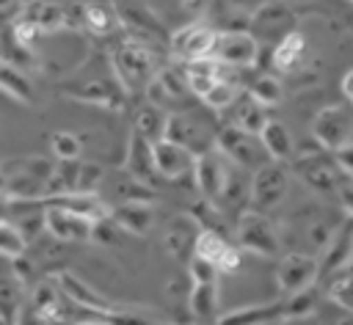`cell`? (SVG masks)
<instances>
[{
    "instance_id": "cell-1",
    "label": "cell",
    "mask_w": 353,
    "mask_h": 325,
    "mask_svg": "<svg viewBox=\"0 0 353 325\" xmlns=\"http://www.w3.org/2000/svg\"><path fill=\"white\" fill-rule=\"evenodd\" d=\"M113 74H116V83L121 85L124 94H138L146 88V83L154 77V63H152V52L130 39V41H121L116 50H113Z\"/></svg>"
},
{
    "instance_id": "cell-2",
    "label": "cell",
    "mask_w": 353,
    "mask_h": 325,
    "mask_svg": "<svg viewBox=\"0 0 353 325\" xmlns=\"http://www.w3.org/2000/svg\"><path fill=\"white\" fill-rule=\"evenodd\" d=\"M215 149L226 162H232V165H237L243 171H251V174H254V168H262L265 162H270L265 149H262V143H259V138L237 129L234 124H226V127L218 129Z\"/></svg>"
},
{
    "instance_id": "cell-3",
    "label": "cell",
    "mask_w": 353,
    "mask_h": 325,
    "mask_svg": "<svg viewBox=\"0 0 353 325\" xmlns=\"http://www.w3.org/2000/svg\"><path fill=\"white\" fill-rule=\"evenodd\" d=\"M234 240L243 251H248L254 256H262V259H273L279 253V245H281L276 226L262 212H254V209H245V212L237 215Z\"/></svg>"
},
{
    "instance_id": "cell-4",
    "label": "cell",
    "mask_w": 353,
    "mask_h": 325,
    "mask_svg": "<svg viewBox=\"0 0 353 325\" xmlns=\"http://www.w3.org/2000/svg\"><path fill=\"white\" fill-rule=\"evenodd\" d=\"M290 190V174L281 162H265L262 168H256L251 174V185H248V207L254 212H268L273 207H279L284 201Z\"/></svg>"
},
{
    "instance_id": "cell-5",
    "label": "cell",
    "mask_w": 353,
    "mask_h": 325,
    "mask_svg": "<svg viewBox=\"0 0 353 325\" xmlns=\"http://www.w3.org/2000/svg\"><path fill=\"white\" fill-rule=\"evenodd\" d=\"M292 30H295V17L290 11V3H284V0H268L262 8H256L251 14V22H248V33L256 44L276 47Z\"/></svg>"
},
{
    "instance_id": "cell-6",
    "label": "cell",
    "mask_w": 353,
    "mask_h": 325,
    "mask_svg": "<svg viewBox=\"0 0 353 325\" xmlns=\"http://www.w3.org/2000/svg\"><path fill=\"white\" fill-rule=\"evenodd\" d=\"M215 41H218V30H212L204 22H190L174 30V36L168 39V52L174 61H182V63L207 61L215 55Z\"/></svg>"
},
{
    "instance_id": "cell-7",
    "label": "cell",
    "mask_w": 353,
    "mask_h": 325,
    "mask_svg": "<svg viewBox=\"0 0 353 325\" xmlns=\"http://www.w3.org/2000/svg\"><path fill=\"white\" fill-rule=\"evenodd\" d=\"M317 281V256L312 253H287L276 264V286L284 297L312 289Z\"/></svg>"
},
{
    "instance_id": "cell-8",
    "label": "cell",
    "mask_w": 353,
    "mask_h": 325,
    "mask_svg": "<svg viewBox=\"0 0 353 325\" xmlns=\"http://www.w3.org/2000/svg\"><path fill=\"white\" fill-rule=\"evenodd\" d=\"M312 135H314V140L320 143V149H325V151H339V149L347 146L350 138H353V121H350V116H347L345 107H339V105H325V107L314 116V121H312Z\"/></svg>"
},
{
    "instance_id": "cell-9",
    "label": "cell",
    "mask_w": 353,
    "mask_h": 325,
    "mask_svg": "<svg viewBox=\"0 0 353 325\" xmlns=\"http://www.w3.org/2000/svg\"><path fill=\"white\" fill-rule=\"evenodd\" d=\"M295 171L301 174V179L317 190V193H336L339 190V168L336 162H331L320 149H309V151H301L298 154V162H295Z\"/></svg>"
},
{
    "instance_id": "cell-10",
    "label": "cell",
    "mask_w": 353,
    "mask_h": 325,
    "mask_svg": "<svg viewBox=\"0 0 353 325\" xmlns=\"http://www.w3.org/2000/svg\"><path fill=\"white\" fill-rule=\"evenodd\" d=\"M259 55V44L251 39L248 30H223L215 41V61L229 69H245L254 66Z\"/></svg>"
},
{
    "instance_id": "cell-11",
    "label": "cell",
    "mask_w": 353,
    "mask_h": 325,
    "mask_svg": "<svg viewBox=\"0 0 353 325\" xmlns=\"http://www.w3.org/2000/svg\"><path fill=\"white\" fill-rule=\"evenodd\" d=\"M163 138L171 140V143L185 146L193 157L196 154H204V151H210L215 146V138H210V132L204 129V124L196 121V118H190V116H185V113H168L165 116V132H163Z\"/></svg>"
},
{
    "instance_id": "cell-12",
    "label": "cell",
    "mask_w": 353,
    "mask_h": 325,
    "mask_svg": "<svg viewBox=\"0 0 353 325\" xmlns=\"http://www.w3.org/2000/svg\"><path fill=\"white\" fill-rule=\"evenodd\" d=\"M226 174H229V162L218 154L215 146L210 151H204V154H196V160H193L196 187L201 190V198L212 201L215 207L221 201V193H223V185H226Z\"/></svg>"
},
{
    "instance_id": "cell-13",
    "label": "cell",
    "mask_w": 353,
    "mask_h": 325,
    "mask_svg": "<svg viewBox=\"0 0 353 325\" xmlns=\"http://www.w3.org/2000/svg\"><path fill=\"white\" fill-rule=\"evenodd\" d=\"M44 207V231L58 240V242H88L91 240V229L94 223L69 212V209H61V207H50V204H41Z\"/></svg>"
},
{
    "instance_id": "cell-14",
    "label": "cell",
    "mask_w": 353,
    "mask_h": 325,
    "mask_svg": "<svg viewBox=\"0 0 353 325\" xmlns=\"http://www.w3.org/2000/svg\"><path fill=\"white\" fill-rule=\"evenodd\" d=\"M353 259V220H345L317 259V278H336Z\"/></svg>"
},
{
    "instance_id": "cell-15",
    "label": "cell",
    "mask_w": 353,
    "mask_h": 325,
    "mask_svg": "<svg viewBox=\"0 0 353 325\" xmlns=\"http://www.w3.org/2000/svg\"><path fill=\"white\" fill-rule=\"evenodd\" d=\"M152 157H154V168L160 179H182L185 174H193V154L171 140H157L152 143Z\"/></svg>"
},
{
    "instance_id": "cell-16",
    "label": "cell",
    "mask_w": 353,
    "mask_h": 325,
    "mask_svg": "<svg viewBox=\"0 0 353 325\" xmlns=\"http://www.w3.org/2000/svg\"><path fill=\"white\" fill-rule=\"evenodd\" d=\"M124 174L146 187H152L160 176H157V168H154V157H152V143H146L141 135L130 132V140H127V154H124Z\"/></svg>"
},
{
    "instance_id": "cell-17",
    "label": "cell",
    "mask_w": 353,
    "mask_h": 325,
    "mask_svg": "<svg viewBox=\"0 0 353 325\" xmlns=\"http://www.w3.org/2000/svg\"><path fill=\"white\" fill-rule=\"evenodd\" d=\"M63 94L69 99L88 102V105H102V107H113V110H119L121 102H124V91L116 80H85L77 88H63Z\"/></svg>"
},
{
    "instance_id": "cell-18",
    "label": "cell",
    "mask_w": 353,
    "mask_h": 325,
    "mask_svg": "<svg viewBox=\"0 0 353 325\" xmlns=\"http://www.w3.org/2000/svg\"><path fill=\"white\" fill-rule=\"evenodd\" d=\"M199 231H201V229L193 223L190 215H179V218H174V220L168 223V229H165V234H163V245H165V251H168L176 262H185V264H188V259L193 256V242H196Z\"/></svg>"
},
{
    "instance_id": "cell-19",
    "label": "cell",
    "mask_w": 353,
    "mask_h": 325,
    "mask_svg": "<svg viewBox=\"0 0 353 325\" xmlns=\"http://www.w3.org/2000/svg\"><path fill=\"white\" fill-rule=\"evenodd\" d=\"M110 220L119 231L141 237L154 226V209L146 201H121L116 209H110Z\"/></svg>"
},
{
    "instance_id": "cell-20",
    "label": "cell",
    "mask_w": 353,
    "mask_h": 325,
    "mask_svg": "<svg viewBox=\"0 0 353 325\" xmlns=\"http://www.w3.org/2000/svg\"><path fill=\"white\" fill-rule=\"evenodd\" d=\"M279 319L284 322V303H256L218 314L215 325H270Z\"/></svg>"
},
{
    "instance_id": "cell-21",
    "label": "cell",
    "mask_w": 353,
    "mask_h": 325,
    "mask_svg": "<svg viewBox=\"0 0 353 325\" xmlns=\"http://www.w3.org/2000/svg\"><path fill=\"white\" fill-rule=\"evenodd\" d=\"M19 19L33 25L39 33H52L66 25V11L52 0H33L19 8Z\"/></svg>"
},
{
    "instance_id": "cell-22",
    "label": "cell",
    "mask_w": 353,
    "mask_h": 325,
    "mask_svg": "<svg viewBox=\"0 0 353 325\" xmlns=\"http://www.w3.org/2000/svg\"><path fill=\"white\" fill-rule=\"evenodd\" d=\"M259 143L268 154L270 162H284L292 157V138H290V129L281 124V121H268L265 129L259 132Z\"/></svg>"
},
{
    "instance_id": "cell-23",
    "label": "cell",
    "mask_w": 353,
    "mask_h": 325,
    "mask_svg": "<svg viewBox=\"0 0 353 325\" xmlns=\"http://www.w3.org/2000/svg\"><path fill=\"white\" fill-rule=\"evenodd\" d=\"M232 110H234L232 124H234L237 129H243V132L254 135V138H259V132H262V129H265V124L270 121V118H268V110H265L262 105H256L248 94H245V96H240V99L232 105Z\"/></svg>"
},
{
    "instance_id": "cell-24",
    "label": "cell",
    "mask_w": 353,
    "mask_h": 325,
    "mask_svg": "<svg viewBox=\"0 0 353 325\" xmlns=\"http://www.w3.org/2000/svg\"><path fill=\"white\" fill-rule=\"evenodd\" d=\"M0 91L8 94L11 99H17L19 105L33 102V83L25 77V72L19 66L8 63L6 58H0Z\"/></svg>"
},
{
    "instance_id": "cell-25",
    "label": "cell",
    "mask_w": 353,
    "mask_h": 325,
    "mask_svg": "<svg viewBox=\"0 0 353 325\" xmlns=\"http://www.w3.org/2000/svg\"><path fill=\"white\" fill-rule=\"evenodd\" d=\"M188 311L196 319H218V284H193L188 292Z\"/></svg>"
},
{
    "instance_id": "cell-26",
    "label": "cell",
    "mask_w": 353,
    "mask_h": 325,
    "mask_svg": "<svg viewBox=\"0 0 353 325\" xmlns=\"http://www.w3.org/2000/svg\"><path fill=\"white\" fill-rule=\"evenodd\" d=\"M303 50H306V41L298 30H292L290 36H284L273 50H270V58H273V66L279 72H292L298 69L301 58H303Z\"/></svg>"
},
{
    "instance_id": "cell-27",
    "label": "cell",
    "mask_w": 353,
    "mask_h": 325,
    "mask_svg": "<svg viewBox=\"0 0 353 325\" xmlns=\"http://www.w3.org/2000/svg\"><path fill=\"white\" fill-rule=\"evenodd\" d=\"M165 116L163 107H154V105H143L138 113H135V124H132V132L141 135L146 143H157L163 140V132H165Z\"/></svg>"
},
{
    "instance_id": "cell-28",
    "label": "cell",
    "mask_w": 353,
    "mask_h": 325,
    "mask_svg": "<svg viewBox=\"0 0 353 325\" xmlns=\"http://www.w3.org/2000/svg\"><path fill=\"white\" fill-rule=\"evenodd\" d=\"M22 314V284L14 273L0 275V319L17 322Z\"/></svg>"
},
{
    "instance_id": "cell-29",
    "label": "cell",
    "mask_w": 353,
    "mask_h": 325,
    "mask_svg": "<svg viewBox=\"0 0 353 325\" xmlns=\"http://www.w3.org/2000/svg\"><path fill=\"white\" fill-rule=\"evenodd\" d=\"M58 286H61L63 295H69L72 300H77V303H83V306H88V308H108V303H105L85 281H80V278L72 275V273H61V275H58Z\"/></svg>"
},
{
    "instance_id": "cell-30",
    "label": "cell",
    "mask_w": 353,
    "mask_h": 325,
    "mask_svg": "<svg viewBox=\"0 0 353 325\" xmlns=\"http://www.w3.org/2000/svg\"><path fill=\"white\" fill-rule=\"evenodd\" d=\"M188 215L193 218V223H196L201 231H215V234H223V237H226L223 212H221V207H215L212 201L199 198V201L190 207V212H188Z\"/></svg>"
},
{
    "instance_id": "cell-31",
    "label": "cell",
    "mask_w": 353,
    "mask_h": 325,
    "mask_svg": "<svg viewBox=\"0 0 353 325\" xmlns=\"http://www.w3.org/2000/svg\"><path fill=\"white\" fill-rule=\"evenodd\" d=\"M229 245H232V242H229L223 234H215V231H199V237H196V242H193V256L215 267V264L221 262V256L226 253Z\"/></svg>"
},
{
    "instance_id": "cell-32",
    "label": "cell",
    "mask_w": 353,
    "mask_h": 325,
    "mask_svg": "<svg viewBox=\"0 0 353 325\" xmlns=\"http://www.w3.org/2000/svg\"><path fill=\"white\" fill-rule=\"evenodd\" d=\"M281 80L276 77V74H259L251 85H248V96L256 102V105H262L265 110L268 107H273V105H279L281 102Z\"/></svg>"
},
{
    "instance_id": "cell-33",
    "label": "cell",
    "mask_w": 353,
    "mask_h": 325,
    "mask_svg": "<svg viewBox=\"0 0 353 325\" xmlns=\"http://www.w3.org/2000/svg\"><path fill=\"white\" fill-rule=\"evenodd\" d=\"M25 251H28V240L22 237V231L11 220H0V256L14 262L25 256Z\"/></svg>"
},
{
    "instance_id": "cell-34",
    "label": "cell",
    "mask_w": 353,
    "mask_h": 325,
    "mask_svg": "<svg viewBox=\"0 0 353 325\" xmlns=\"http://www.w3.org/2000/svg\"><path fill=\"white\" fill-rule=\"evenodd\" d=\"M154 83L160 85L165 102H168V99H179V96L188 94V83H185V72H182V69H174V66L160 69V72L154 74Z\"/></svg>"
},
{
    "instance_id": "cell-35",
    "label": "cell",
    "mask_w": 353,
    "mask_h": 325,
    "mask_svg": "<svg viewBox=\"0 0 353 325\" xmlns=\"http://www.w3.org/2000/svg\"><path fill=\"white\" fill-rule=\"evenodd\" d=\"M207 107L212 110H232V105L237 102V85L232 80H218L201 99Z\"/></svg>"
},
{
    "instance_id": "cell-36",
    "label": "cell",
    "mask_w": 353,
    "mask_h": 325,
    "mask_svg": "<svg viewBox=\"0 0 353 325\" xmlns=\"http://www.w3.org/2000/svg\"><path fill=\"white\" fill-rule=\"evenodd\" d=\"M328 297L339 306V308H345L350 317H353V273H339L336 278H331V284H328Z\"/></svg>"
},
{
    "instance_id": "cell-37",
    "label": "cell",
    "mask_w": 353,
    "mask_h": 325,
    "mask_svg": "<svg viewBox=\"0 0 353 325\" xmlns=\"http://www.w3.org/2000/svg\"><path fill=\"white\" fill-rule=\"evenodd\" d=\"M50 149H52V154H55L58 162H69V160H77V157H80L83 143H80L77 135L61 129V132H55V135L50 138Z\"/></svg>"
},
{
    "instance_id": "cell-38",
    "label": "cell",
    "mask_w": 353,
    "mask_h": 325,
    "mask_svg": "<svg viewBox=\"0 0 353 325\" xmlns=\"http://www.w3.org/2000/svg\"><path fill=\"white\" fill-rule=\"evenodd\" d=\"M83 25L91 30V33H110L113 28H116V19L110 17V11L108 8H102V6H97V3H88L85 8H83Z\"/></svg>"
},
{
    "instance_id": "cell-39",
    "label": "cell",
    "mask_w": 353,
    "mask_h": 325,
    "mask_svg": "<svg viewBox=\"0 0 353 325\" xmlns=\"http://www.w3.org/2000/svg\"><path fill=\"white\" fill-rule=\"evenodd\" d=\"M102 176H105V171H102L97 162H80L77 182H74V193H97L99 185H102Z\"/></svg>"
},
{
    "instance_id": "cell-40",
    "label": "cell",
    "mask_w": 353,
    "mask_h": 325,
    "mask_svg": "<svg viewBox=\"0 0 353 325\" xmlns=\"http://www.w3.org/2000/svg\"><path fill=\"white\" fill-rule=\"evenodd\" d=\"M19 171H22V174H28V176H33L36 182L47 185V179H50V176H52V171H55V162H52V160H47V157H28V160H22V162H19Z\"/></svg>"
},
{
    "instance_id": "cell-41",
    "label": "cell",
    "mask_w": 353,
    "mask_h": 325,
    "mask_svg": "<svg viewBox=\"0 0 353 325\" xmlns=\"http://www.w3.org/2000/svg\"><path fill=\"white\" fill-rule=\"evenodd\" d=\"M188 275L193 284H218V270L212 264L196 259V256L188 259Z\"/></svg>"
},
{
    "instance_id": "cell-42",
    "label": "cell",
    "mask_w": 353,
    "mask_h": 325,
    "mask_svg": "<svg viewBox=\"0 0 353 325\" xmlns=\"http://www.w3.org/2000/svg\"><path fill=\"white\" fill-rule=\"evenodd\" d=\"M240 264H243V259H240V248L229 245V248H226V253L221 256V262L215 264V270L229 275V273H237V270H240Z\"/></svg>"
},
{
    "instance_id": "cell-43",
    "label": "cell",
    "mask_w": 353,
    "mask_h": 325,
    "mask_svg": "<svg viewBox=\"0 0 353 325\" xmlns=\"http://www.w3.org/2000/svg\"><path fill=\"white\" fill-rule=\"evenodd\" d=\"M334 162H336L339 174L353 176V143H347V146H342L339 151H334Z\"/></svg>"
},
{
    "instance_id": "cell-44",
    "label": "cell",
    "mask_w": 353,
    "mask_h": 325,
    "mask_svg": "<svg viewBox=\"0 0 353 325\" xmlns=\"http://www.w3.org/2000/svg\"><path fill=\"white\" fill-rule=\"evenodd\" d=\"M268 0H226V6H229V11H234V14H240V17H251L256 8H262Z\"/></svg>"
},
{
    "instance_id": "cell-45",
    "label": "cell",
    "mask_w": 353,
    "mask_h": 325,
    "mask_svg": "<svg viewBox=\"0 0 353 325\" xmlns=\"http://www.w3.org/2000/svg\"><path fill=\"white\" fill-rule=\"evenodd\" d=\"M179 8H182L188 17H193V19L199 22V17L210 8V0H179Z\"/></svg>"
},
{
    "instance_id": "cell-46",
    "label": "cell",
    "mask_w": 353,
    "mask_h": 325,
    "mask_svg": "<svg viewBox=\"0 0 353 325\" xmlns=\"http://www.w3.org/2000/svg\"><path fill=\"white\" fill-rule=\"evenodd\" d=\"M339 88H342V94L353 102V69H347L345 74H342V83H339Z\"/></svg>"
},
{
    "instance_id": "cell-47",
    "label": "cell",
    "mask_w": 353,
    "mask_h": 325,
    "mask_svg": "<svg viewBox=\"0 0 353 325\" xmlns=\"http://www.w3.org/2000/svg\"><path fill=\"white\" fill-rule=\"evenodd\" d=\"M22 8V0H0V17L11 14V11H19Z\"/></svg>"
},
{
    "instance_id": "cell-48",
    "label": "cell",
    "mask_w": 353,
    "mask_h": 325,
    "mask_svg": "<svg viewBox=\"0 0 353 325\" xmlns=\"http://www.w3.org/2000/svg\"><path fill=\"white\" fill-rule=\"evenodd\" d=\"M11 212V201H8V196L6 193H0V220H6V215Z\"/></svg>"
},
{
    "instance_id": "cell-49",
    "label": "cell",
    "mask_w": 353,
    "mask_h": 325,
    "mask_svg": "<svg viewBox=\"0 0 353 325\" xmlns=\"http://www.w3.org/2000/svg\"><path fill=\"white\" fill-rule=\"evenodd\" d=\"M281 325H317L314 317H298V319H284Z\"/></svg>"
},
{
    "instance_id": "cell-50",
    "label": "cell",
    "mask_w": 353,
    "mask_h": 325,
    "mask_svg": "<svg viewBox=\"0 0 353 325\" xmlns=\"http://www.w3.org/2000/svg\"><path fill=\"white\" fill-rule=\"evenodd\" d=\"M3 190H6V171L0 168V193H3Z\"/></svg>"
},
{
    "instance_id": "cell-51",
    "label": "cell",
    "mask_w": 353,
    "mask_h": 325,
    "mask_svg": "<svg viewBox=\"0 0 353 325\" xmlns=\"http://www.w3.org/2000/svg\"><path fill=\"white\" fill-rule=\"evenodd\" d=\"M336 325H353V317H345V319H339Z\"/></svg>"
},
{
    "instance_id": "cell-52",
    "label": "cell",
    "mask_w": 353,
    "mask_h": 325,
    "mask_svg": "<svg viewBox=\"0 0 353 325\" xmlns=\"http://www.w3.org/2000/svg\"><path fill=\"white\" fill-rule=\"evenodd\" d=\"M0 325H17V322H6V319H0Z\"/></svg>"
},
{
    "instance_id": "cell-53",
    "label": "cell",
    "mask_w": 353,
    "mask_h": 325,
    "mask_svg": "<svg viewBox=\"0 0 353 325\" xmlns=\"http://www.w3.org/2000/svg\"><path fill=\"white\" fill-rule=\"evenodd\" d=\"M284 3H303V0H284Z\"/></svg>"
}]
</instances>
